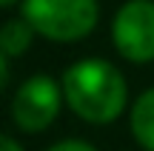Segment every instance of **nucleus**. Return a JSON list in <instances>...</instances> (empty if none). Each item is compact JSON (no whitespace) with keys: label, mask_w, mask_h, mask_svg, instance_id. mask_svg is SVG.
<instances>
[{"label":"nucleus","mask_w":154,"mask_h":151,"mask_svg":"<svg viewBox=\"0 0 154 151\" xmlns=\"http://www.w3.org/2000/svg\"><path fill=\"white\" fill-rule=\"evenodd\" d=\"M6 83H9V57L0 51V91L6 89Z\"/></svg>","instance_id":"8"},{"label":"nucleus","mask_w":154,"mask_h":151,"mask_svg":"<svg viewBox=\"0 0 154 151\" xmlns=\"http://www.w3.org/2000/svg\"><path fill=\"white\" fill-rule=\"evenodd\" d=\"M63 100H66L63 86H57L54 77L34 74L11 97V120L17 123L20 131H29V134L46 131L57 120Z\"/></svg>","instance_id":"3"},{"label":"nucleus","mask_w":154,"mask_h":151,"mask_svg":"<svg viewBox=\"0 0 154 151\" xmlns=\"http://www.w3.org/2000/svg\"><path fill=\"white\" fill-rule=\"evenodd\" d=\"M114 46L131 63L154 60V3L151 0H128L114 17Z\"/></svg>","instance_id":"4"},{"label":"nucleus","mask_w":154,"mask_h":151,"mask_svg":"<svg viewBox=\"0 0 154 151\" xmlns=\"http://www.w3.org/2000/svg\"><path fill=\"white\" fill-rule=\"evenodd\" d=\"M49 151H97V148L86 140H63V143H54Z\"/></svg>","instance_id":"7"},{"label":"nucleus","mask_w":154,"mask_h":151,"mask_svg":"<svg viewBox=\"0 0 154 151\" xmlns=\"http://www.w3.org/2000/svg\"><path fill=\"white\" fill-rule=\"evenodd\" d=\"M32 37H34V29L29 26L26 17L9 20V23H3V29H0V51H3L6 57H20V54L29 51Z\"/></svg>","instance_id":"6"},{"label":"nucleus","mask_w":154,"mask_h":151,"mask_svg":"<svg viewBox=\"0 0 154 151\" xmlns=\"http://www.w3.org/2000/svg\"><path fill=\"white\" fill-rule=\"evenodd\" d=\"M23 17L46 40L72 43L97 26V0H23Z\"/></svg>","instance_id":"2"},{"label":"nucleus","mask_w":154,"mask_h":151,"mask_svg":"<svg viewBox=\"0 0 154 151\" xmlns=\"http://www.w3.org/2000/svg\"><path fill=\"white\" fill-rule=\"evenodd\" d=\"M66 106L80 120L94 125L114 123L128 100V86L109 60H80L60 80Z\"/></svg>","instance_id":"1"},{"label":"nucleus","mask_w":154,"mask_h":151,"mask_svg":"<svg viewBox=\"0 0 154 151\" xmlns=\"http://www.w3.org/2000/svg\"><path fill=\"white\" fill-rule=\"evenodd\" d=\"M11 3H17V0H0V6H11Z\"/></svg>","instance_id":"10"},{"label":"nucleus","mask_w":154,"mask_h":151,"mask_svg":"<svg viewBox=\"0 0 154 151\" xmlns=\"http://www.w3.org/2000/svg\"><path fill=\"white\" fill-rule=\"evenodd\" d=\"M0 151H23V146H20V143H14L11 137L0 134Z\"/></svg>","instance_id":"9"},{"label":"nucleus","mask_w":154,"mask_h":151,"mask_svg":"<svg viewBox=\"0 0 154 151\" xmlns=\"http://www.w3.org/2000/svg\"><path fill=\"white\" fill-rule=\"evenodd\" d=\"M131 134L146 151H154V89L143 91L131 106Z\"/></svg>","instance_id":"5"}]
</instances>
